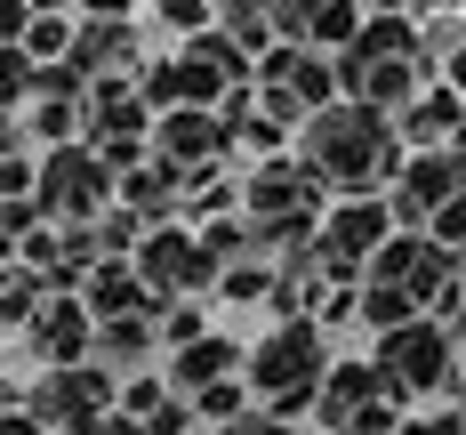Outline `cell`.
I'll return each mask as SVG.
<instances>
[{
	"label": "cell",
	"mask_w": 466,
	"mask_h": 435,
	"mask_svg": "<svg viewBox=\"0 0 466 435\" xmlns=\"http://www.w3.org/2000/svg\"><path fill=\"white\" fill-rule=\"evenodd\" d=\"M218 435H298V419H281V411H266V403H249L241 419H226Z\"/></svg>",
	"instance_id": "ffe728a7"
},
{
	"label": "cell",
	"mask_w": 466,
	"mask_h": 435,
	"mask_svg": "<svg viewBox=\"0 0 466 435\" xmlns=\"http://www.w3.org/2000/svg\"><path fill=\"white\" fill-rule=\"evenodd\" d=\"M161 371H169V387H177V395H201V387L233 379V371H249V347H241L233 331H201L193 347L161 355Z\"/></svg>",
	"instance_id": "30bf717a"
},
{
	"label": "cell",
	"mask_w": 466,
	"mask_h": 435,
	"mask_svg": "<svg viewBox=\"0 0 466 435\" xmlns=\"http://www.w3.org/2000/svg\"><path fill=\"white\" fill-rule=\"evenodd\" d=\"M274 274H281V266L266 258V250H258V258H241V266H226L209 298H218V306H274Z\"/></svg>",
	"instance_id": "9a60e30c"
},
{
	"label": "cell",
	"mask_w": 466,
	"mask_h": 435,
	"mask_svg": "<svg viewBox=\"0 0 466 435\" xmlns=\"http://www.w3.org/2000/svg\"><path fill=\"white\" fill-rule=\"evenodd\" d=\"M33 193H41V210L56 226H81V218H96V210L121 202V170L89 138H65V145H41V186Z\"/></svg>",
	"instance_id": "277c9868"
},
{
	"label": "cell",
	"mask_w": 466,
	"mask_h": 435,
	"mask_svg": "<svg viewBox=\"0 0 466 435\" xmlns=\"http://www.w3.org/2000/svg\"><path fill=\"white\" fill-rule=\"evenodd\" d=\"M394 226H402V218H394V193H338V202L322 210V266L362 283Z\"/></svg>",
	"instance_id": "5b68a950"
},
{
	"label": "cell",
	"mask_w": 466,
	"mask_h": 435,
	"mask_svg": "<svg viewBox=\"0 0 466 435\" xmlns=\"http://www.w3.org/2000/svg\"><path fill=\"white\" fill-rule=\"evenodd\" d=\"M226 210H241V178H233V161L193 170V178H186V218L201 226V218H226Z\"/></svg>",
	"instance_id": "5bb4252c"
},
{
	"label": "cell",
	"mask_w": 466,
	"mask_h": 435,
	"mask_svg": "<svg viewBox=\"0 0 466 435\" xmlns=\"http://www.w3.org/2000/svg\"><path fill=\"white\" fill-rule=\"evenodd\" d=\"M419 8H466V0H419Z\"/></svg>",
	"instance_id": "d4e9b609"
},
{
	"label": "cell",
	"mask_w": 466,
	"mask_h": 435,
	"mask_svg": "<svg viewBox=\"0 0 466 435\" xmlns=\"http://www.w3.org/2000/svg\"><path fill=\"white\" fill-rule=\"evenodd\" d=\"M410 315H426V298H419V290L362 274V323H370V331H394V323H410Z\"/></svg>",
	"instance_id": "2e32d148"
},
{
	"label": "cell",
	"mask_w": 466,
	"mask_h": 435,
	"mask_svg": "<svg viewBox=\"0 0 466 435\" xmlns=\"http://www.w3.org/2000/svg\"><path fill=\"white\" fill-rule=\"evenodd\" d=\"M73 65L89 73V81H137L145 73V33L137 16H81V41H73Z\"/></svg>",
	"instance_id": "9c48e42d"
},
{
	"label": "cell",
	"mask_w": 466,
	"mask_h": 435,
	"mask_svg": "<svg viewBox=\"0 0 466 435\" xmlns=\"http://www.w3.org/2000/svg\"><path fill=\"white\" fill-rule=\"evenodd\" d=\"M378 395H394V379H386V363H378V355H346V363H329V371H322V411H314L322 435H346Z\"/></svg>",
	"instance_id": "ba28073f"
},
{
	"label": "cell",
	"mask_w": 466,
	"mask_h": 435,
	"mask_svg": "<svg viewBox=\"0 0 466 435\" xmlns=\"http://www.w3.org/2000/svg\"><path fill=\"white\" fill-rule=\"evenodd\" d=\"M153 25H161L169 41H193V33L218 25V0H153Z\"/></svg>",
	"instance_id": "d6986e66"
},
{
	"label": "cell",
	"mask_w": 466,
	"mask_h": 435,
	"mask_svg": "<svg viewBox=\"0 0 466 435\" xmlns=\"http://www.w3.org/2000/svg\"><path fill=\"white\" fill-rule=\"evenodd\" d=\"M394 121H402V138H410V145H459V129H466V89L451 81V73H434V81H426Z\"/></svg>",
	"instance_id": "8fae6325"
},
{
	"label": "cell",
	"mask_w": 466,
	"mask_h": 435,
	"mask_svg": "<svg viewBox=\"0 0 466 435\" xmlns=\"http://www.w3.org/2000/svg\"><path fill=\"white\" fill-rule=\"evenodd\" d=\"M322 371H329V323L322 315H281L274 331L249 347V387L281 419H314L322 411Z\"/></svg>",
	"instance_id": "7a4b0ae2"
},
{
	"label": "cell",
	"mask_w": 466,
	"mask_h": 435,
	"mask_svg": "<svg viewBox=\"0 0 466 435\" xmlns=\"http://www.w3.org/2000/svg\"><path fill=\"white\" fill-rule=\"evenodd\" d=\"M81 298H89L96 315H137V306H161L153 283L137 274V258H96L89 283H81Z\"/></svg>",
	"instance_id": "7c38bea8"
},
{
	"label": "cell",
	"mask_w": 466,
	"mask_h": 435,
	"mask_svg": "<svg viewBox=\"0 0 466 435\" xmlns=\"http://www.w3.org/2000/svg\"><path fill=\"white\" fill-rule=\"evenodd\" d=\"M298 161L329 186V202L338 193H394L402 161H410V138H402V121L386 105L338 97V105L298 121Z\"/></svg>",
	"instance_id": "6da1fadb"
},
{
	"label": "cell",
	"mask_w": 466,
	"mask_h": 435,
	"mask_svg": "<svg viewBox=\"0 0 466 435\" xmlns=\"http://www.w3.org/2000/svg\"><path fill=\"white\" fill-rule=\"evenodd\" d=\"M81 16H137V0H81Z\"/></svg>",
	"instance_id": "7402d4cb"
},
{
	"label": "cell",
	"mask_w": 466,
	"mask_h": 435,
	"mask_svg": "<svg viewBox=\"0 0 466 435\" xmlns=\"http://www.w3.org/2000/svg\"><path fill=\"white\" fill-rule=\"evenodd\" d=\"M209 331V306H201V290L193 298H161V347L177 355V347H193V338Z\"/></svg>",
	"instance_id": "ac0fdd59"
},
{
	"label": "cell",
	"mask_w": 466,
	"mask_h": 435,
	"mask_svg": "<svg viewBox=\"0 0 466 435\" xmlns=\"http://www.w3.org/2000/svg\"><path fill=\"white\" fill-rule=\"evenodd\" d=\"M459 145H466V129H459Z\"/></svg>",
	"instance_id": "484cf974"
},
{
	"label": "cell",
	"mask_w": 466,
	"mask_h": 435,
	"mask_svg": "<svg viewBox=\"0 0 466 435\" xmlns=\"http://www.w3.org/2000/svg\"><path fill=\"white\" fill-rule=\"evenodd\" d=\"M73 41H81V8H73V16H65V8H56V16H33V33H25V48H33L41 65H65Z\"/></svg>",
	"instance_id": "e0dca14e"
},
{
	"label": "cell",
	"mask_w": 466,
	"mask_h": 435,
	"mask_svg": "<svg viewBox=\"0 0 466 435\" xmlns=\"http://www.w3.org/2000/svg\"><path fill=\"white\" fill-rule=\"evenodd\" d=\"M48 290H56V283H48L41 266L8 258V274H0V323H8V338H16V331H25V323H33V315L48 306Z\"/></svg>",
	"instance_id": "4fadbf2b"
},
{
	"label": "cell",
	"mask_w": 466,
	"mask_h": 435,
	"mask_svg": "<svg viewBox=\"0 0 466 435\" xmlns=\"http://www.w3.org/2000/svg\"><path fill=\"white\" fill-rule=\"evenodd\" d=\"M442 73H451V81L466 89V48H451V57H442Z\"/></svg>",
	"instance_id": "603a6c76"
},
{
	"label": "cell",
	"mask_w": 466,
	"mask_h": 435,
	"mask_svg": "<svg viewBox=\"0 0 466 435\" xmlns=\"http://www.w3.org/2000/svg\"><path fill=\"white\" fill-rule=\"evenodd\" d=\"M378 363H386V379L402 403H434V395H451L459 387V331L442 323V315H410V323H394V331H378Z\"/></svg>",
	"instance_id": "3957f363"
},
{
	"label": "cell",
	"mask_w": 466,
	"mask_h": 435,
	"mask_svg": "<svg viewBox=\"0 0 466 435\" xmlns=\"http://www.w3.org/2000/svg\"><path fill=\"white\" fill-rule=\"evenodd\" d=\"M426 234H434V242H451V258H459V242H466V193H451V202L426 218Z\"/></svg>",
	"instance_id": "44dd1931"
},
{
	"label": "cell",
	"mask_w": 466,
	"mask_h": 435,
	"mask_svg": "<svg viewBox=\"0 0 466 435\" xmlns=\"http://www.w3.org/2000/svg\"><path fill=\"white\" fill-rule=\"evenodd\" d=\"M16 347H25L33 363H89L96 355V306L81 290H48V306L16 331Z\"/></svg>",
	"instance_id": "52a82bcc"
},
{
	"label": "cell",
	"mask_w": 466,
	"mask_h": 435,
	"mask_svg": "<svg viewBox=\"0 0 466 435\" xmlns=\"http://www.w3.org/2000/svg\"><path fill=\"white\" fill-rule=\"evenodd\" d=\"M218 8H226V0H218Z\"/></svg>",
	"instance_id": "4316f807"
},
{
	"label": "cell",
	"mask_w": 466,
	"mask_h": 435,
	"mask_svg": "<svg viewBox=\"0 0 466 435\" xmlns=\"http://www.w3.org/2000/svg\"><path fill=\"white\" fill-rule=\"evenodd\" d=\"M137 274L153 283V298H209L218 290V258L201 250V226L193 218H161L153 234L137 242Z\"/></svg>",
	"instance_id": "8992f818"
},
{
	"label": "cell",
	"mask_w": 466,
	"mask_h": 435,
	"mask_svg": "<svg viewBox=\"0 0 466 435\" xmlns=\"http://www.w3.org/2000/svg\"><path fill=\"white\" fill-rule=\"evenodd\" d=\"M370 8H419V0H370Z\"/></svg>",
	"instance_id": "cb8c5ba5"
}]
</instances>
